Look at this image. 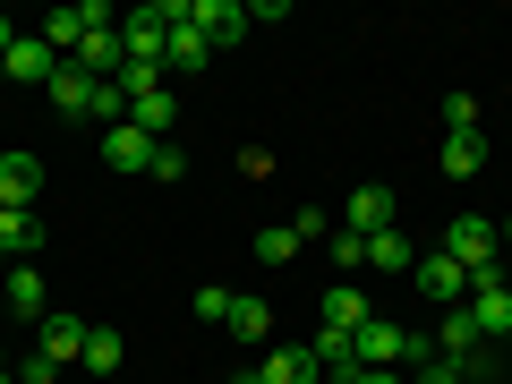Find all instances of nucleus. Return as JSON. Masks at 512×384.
Here are the masks:
<instances>
[{"mask_svg": "<svg viewBox=\"0 0 512 384\" xmlns=\"http://www.w3.org/2000/svg\"><path fill=\"white\" fill-rule=\"evenodd\" d=\"M9 43H18V26H9V18H0V60H9Z\"/></svg>", "mask_w": 512, "mask_h": 384, "instance_id": "32", "label": "nucleus"}, {"mask_svg": "<svg viewBox=\"0 0 512 384\" xmlns=\"http://www.w3.org/2000/svg\"><path fill=\"white\" fill-rule=\"evenodd\" d=\"M9 308H18V316H35V325L52 316V291H43V274H35V265H9Z\"/></svg>", "mask_w": 512, "mask_h": 384, "instance_id": "20", "label": "nucleus"}, {"mask_svg": "<svg viewBox=\"0 0 512 384\" xmlns=\"http://www.w3.org/2000/svg\"><path fill=\"white\" fill-rule=\"evenodd\" d=\"M94 86H103V77H86L77 60H60L43 94H52V111H69V120H94Z\"/></svg>", "mask_w": 512, "mask_h": 384, "instance_id": "12", "label": "nucleus"}, {"mask_svg": "<svg viewBox=\"0 0 512 384\" xmlns=\"http://www.w3.org/2000/svg\"><path fill=\"white\" fill-rule=\"evenodd\" d=\"M231 299H239V291H222V282H205V291H197V299H188V308H197V316H205V325H231Z\"/></svg>", "mask_w": 512, "mask_h": 384, "instance_id": "30", "label": "nucleus"}, {"mask_svg": "<svg viewBox=\"0 0 512 384\" xmlns=\"http://www.w3.org/2000/svg\"><path fill=\"white\" fill-rule=\"evenodd\" d=\"M128 120H137V128H146V137H154V146H171V128H180V94H146V103H137V111H128Z\"/></svg>", "mask_w": 512, "mask_h": 384, "instance_id": "19", "label": "nucleus"}, {"mask_svg": "<svg viewBox=\"0 0 512 384\" xmlns=\"http://www.w3.org/2000/svg\"><path fill=\"white\" fill-rule=\"evenodd\" d=\"M111 86L128 94V111H137L146 94H163V69H154V60H120V77H111Z\"/></svg>", "mask_w": 512, "mask_h": 384, "instance_id": "25", "label": "nucleus"}, {"mask_svg": "<svg viewBox=\"0 0 512 384\" xmlns=\"http://www.w3.org/2000/svg\"><path fill=\"white\" fill-rule=\"evenodd\" d=\"M444 137H478V94H444Z\"/></svg>", "mask_w": 512, "mask_h": 384, "instance_id": "28", "label": "nucleus"}, {"mask_svg": "<svg viewBox=\"0 0 512 384\" xmlns=\"http://www.w3.org/2000/svg\"><path fill=\"white\" fill-rule=\"evenodd\" d=\"M436 350H444V359H461V367H478V359H487V333L470 325V308H444V325H436Z\"/></svg>", "mask_w": 512, "mask_h": 384, "instance_id": "17", "label": "nucleus"}, {"mask_svg": "<svg viewBox=\"0 0 512 384\" xmlns=\"http://www.w3.org/2000/svg\"><path fill=\"white\" fill-rule=\"evenodd\" d=\"M504 384H512V359H504Z\"/></svg>", "mask_w": 512, "mask_h": 384, "instance_id": "33", "label": "nucleus"}, {"mask_svg": "<svg viewBox=\"0 0 512 384\" xmlns=\"http://www.w3.org/2000/svg\"><path fill=\"white\" fill-rule=\"evenodd\" d=\"M410 274H419V291H427V299H444V308H461V299H470V274H461L444 248H436V256H419Z\"/></svg>", "mask_w": 512, "mask_h": 384, "instance_id": "15", "label": "nucleus"}, {"mask_svg": "<svg viewBox=\"0 0 512 384\" xmlns=\"http://www.w3.org/2000/svg\"><path fill=\"white\" fill-rule=\"evenodd\" d=\"M316 384H333V376H316Z\"/></svg>", "mask_w": 512, "mask_h": 384, "instance_id": "34", "label": "nucleus"}, {"mask_svg": "<svg viewBox=\"0 0 512 384\" xmlns=\"http://www.w3.org/2000/svg\"><path fill=\"white\" fill-rule=\"evenodd\" d=\"M461 308H470V325L487 333V342H512V274H504V265H495V274H478Z\"/></svg>", "mask_w": 512, "mask_h": 384, "instance_id": "3", "label": "nucleus"}, {"mask_svg": "<svg viewBox=\"0 0 512 384\" xmlns=\"http://www.w3.org/2000/svg\"><path fill=\"white\" fill-rule=\"evenodd\" d=\"M325 256L342 265V282H350V274L367 265V239H359V231H333V239H325Z\"/></svg>", "mask_w": 512, "mask_h": 384, "instance_id": "29", "label": "nucleus"}, {"mask_svg": "<svg viewBox=\"0 0 512 384\" xmlns=\"http://www.w3.org/2000/svg\"><path fill=\"white\" fill-rule=\"evenodd\" d=\"M299 248H308V239H299L291 222H274V231H256V265H291Z\"/></svg>", "mask_w": 512, "mask_h": 384, "instance_id": "26", "label": "nucleus"}, {"mask_svg": "<svg viewBox=\"0 0 512 384\" xmlns=\"http://www.w3.org/2000/svg\"><path fill=\"white\" fill-rule=\"evenodd\" d=\"M188 18H197V35L214 43V52L248 35V9H239V0H188Z\"/></svg>", "mask_w": 512, "mask_h": 384, "instance_id": "14", "label": "nucleus"}, {"mask_svg": "<svg viewBox=\"0 0 512 384\" xmlns=\"http://www.w3.org/2000/svg\"><path fill=\"white\" fill-rule=\"evenodd\" d=\"M410 384H470V367H461V359H444V350H427V359L410 367Z\"/></svg>", "mask_w": 512, "mask_h": 384, "instance_id": "27", "label": "nucleus"}, {"mask_svg": "<svg viewBox=\"0 0 512 384\" xmlns=\"http://www.w3.org/2000/svg\"><path fill=\"white\" fill-rule=\"evenodd\" d=\"M444 180H478V171H487V137H444Z\"/></svg>", "mask_w": 512, "mask_h": 384, "instance_id": "23", "label": "nucleus"}, {"mask_svg": "<svg viewBox=\"0 0 512 384\" xmlns=\"http://www.w3.org/2000/svg\"><path fill=\"white\" fill-rule=\"evenodd\" d=\"M0 205H35L43 214V154H0Z\"/></svg>", "mask_w": 512, "mask_h": 384, "instance_id": "11", "label": "nucleus"}, {"mask_svg": "<svg viewBox=\"0 0 512 384\" xmlns=\"http://www.w3.org/2000/svg\"><path fill=\"white\" fill-rule=\"evenodd\" d=\"M367 265H376V274H410V265H419V248H410L402 231H376V239H367Z\"/></svg>", "mask_w": 512, "mask_h": 384, "instance_id": "24", "label": "nucleus"}, {"mask_svg": "<svg viewBox=\"0 0 512 384\" xmlns=\"http://www.w3.org/2000/svg\"><path fill=\"white\" fill-rule=\"evenodd\" d=\"M77 367H86L94 384H111V376H120V333H111V325H86V359H77Z\"/></svg>", "mask_w": 512, "mask_h": 384, "instance_id": "22", "label": "nucleus"}, {"mask_svg": "<svg viewBox=\"0 0 512 384\" xmlns=\"http://www.w3.org/2000/svg\"><path fill=\"white\" fill-rule=\"evenodd\" d=\"M163 43H171V9H163V0L120 18V52H128V60H154V69H163Z\"/></svg>", "mask_w": 512, "mask_h": 384, "instance_id": "7", "label": "nucleus"}, {"mask_svg": "<svg viewBox=\"0 0 512 384\" xmlns=\"http://www.w3.org/2000/svg\"><path fill=\"white\" fill-rule=\"evenodd\" d=\"M333 384H410L402 367H359V376H333Z\"/></svg>", "mask_w": 512, "mask_h": 384, "instance_id": "31", "label": "nucleus"}, {"mask_svg": "<svg viewBox=\"0 0 512 384\" xmlns=\"http://www.w3.org/2000/svg\"><path fill=\"white\" fill-rule=\"evenodd\" d=\"M35 359L43 367H52V376H60V367H77V359H86V316H43V325H35Z\"/></svg>", "mask_w": 512, "mask_h": 384, "instance_id": "6", "label": "nucleus"}, {"mask_svg": "<svg viewBox=\"0 0 512 384\" xmlns=\"http://www.w3.org/2000/svg\"><path fill=\"white\" fill-rule=\"evenodd\" d=\"M163 9H171V43H163V77H171V69H180V77H197L205 60H214V43L197 35V18H188V0H163Z\"/></svg>", "mask_w": 512, "mask_h": 384, "instance_id": "5", "label": "nucleus"}, {"mask_svg": "<svg viewBox=\"0 0 512 384\" xmlns=\"http://www.w3.org/2000/svg\"><path fill=\"white\" fill-rule=\"evenodd\" d=\"M342 231H359V239H376V231H402V205H393V188H384V180L350 188V205H342Z\"/></svg>", "mask_w": 512, "mask_h": 384, "instance_id": "4", "label": "nucleus"}, {"mask_svg": "<svg viewBox=\"0 0 512 384\" xmlns=\"http://www.w3.org/2000/svg\"><path fill=\"white\" fill-rule=\"evenodd\" d=\"M35 248H43V214L35 205H0V256L9 265H35Z\"/></svg>", "mask_w": 512, "mask_h": 384, "instance_id": "9", "label": "nucleus"}, {"mask_svg": "<svg viewBox=\"0 0 512 384\" xmlns=\"http://www.w3.org/2000/svg\"><path fill=\"white\" fill-rule=\"evenodd\" d=\"M222 333H231V342H265V350H274V308H265V299H231V325H222Z\"/></svg>", "mask_w": 512, "mask_h": 384, "instance_id": "18", "label": "nucleus"}, {"mask_svg": "<svg viewBox=\"0 0 512 384\" xmlns=\"http://www.w3.org/2000/svg\"><path fill=\"white\" fill-rule=\"evenodd\" d=\"M436 342H419V333H402V325H384V316H367L359 325V367H419Z\"/></svg>", "mask_w": 512, "mask_h": 384, "instance_id": "2", "label": "nucleus"}, {"mask_svg": "<svg viewBox=\"0 0 512 384\" xmlns=\"http://www.w3.org/2000/svg\"><path fill=\"white\" fill-rule=\"evenodd\" d=\"M308 359H316V376H359V333H342V325H316Z\"/></svg>", "mask_w": 512, "mask_h": 384, "instance_id": "16", "label": "nucleus"}, {"mask_svg": "<svg viewBox=\"0 0 512 384\" xmlns=\"http://www.w3.org/2000/svg\"><path fill=\"white\" fill-rule=\"evenodd\" d=\"M239 384H248V376H239Z\"/></svg>", "mask_w": 512, "mask_h": 384, "instance_id": "36", "label": "nucleus"}, {"mask_svg": "<svg viewBox=\"0 0 512 384\" xmlns=\"http://www.w3.org/2000/svg\"><path fill=\"white\" fill-rule=\"evenodd\" d=\"M248 384H316V359H308L299 342H274L265 359L248 367Z\"/></svg>", "mask_w": 512, "mask_h": 384, "instance_id": "13", "label": "nucleus"}, {"mask_svg": "<svg viewBox=\"0 0 512 384\" xmlns=\"http://www.w3.org/2000/svg\"><path fill=\"white\" fill-rule=\"evenodd\" d=\"M52 43L35 35V26H18V43H9V60H0V77H9V86H52Z\"/></svg>", "mask_w": 512, "mask_h": 384, "instance_id": "8", "label": "nucleus"}, {"mask_svg": "<svg viewBox=\"0 0 512 384\" xmlns=\"http://www.w3.org/2000/svg\"><path fill=\"white\" fill-rule=\"evenodd\" d=\"M444 256H453L461 274L478 282V274H495V265H504V231H495L487 214H461L453 231H444Z\"/></svg>", "mask_w": 512, "mask_h": 384, "instance_id": "1", "label": "nucleus"}, {"mask_svg": "<svg viewBox=\"0 0 512 384\" xmlns=\"http://www.w3.org/2000/svg\"><path fill=\"white\" fill-rule=\"evenodd\" d=\"M367 316H376V308H367V291H359V282H333V291H325V325H342V333H359Z\"/></svg>", "mask_w": 512, "mask_h": 384, "instance_id": "21", "label": "nucleus"}, {"mask_svg": "<svg viewBox=\"0 0 512 384\" xmlns=\"http://www.w3.org/2000/svg\"><path fill=\"white\" fill-rule=\"evenodd\" d=\"M111 384H120V376H111Z\"/></svg>", "mask_w": 512, "mask_h": 384, "instance_id": "35", "label": "nucleus"}, {"mask_svg": "<svg viewBox=\"0 0 512 384\" xmlns=\"http://www.w3.org/2000/svg\"><path fill=\"white\" fill-rule=\"evenodd\" d=\"M154 154H163V146H154V137H146L137 120L103 128V163H111V171H154Z\"/></svg>", "mask_w": 512, "mask_h": 384, "instance_id": "10", "label": "nucleus"}]
</instances>
